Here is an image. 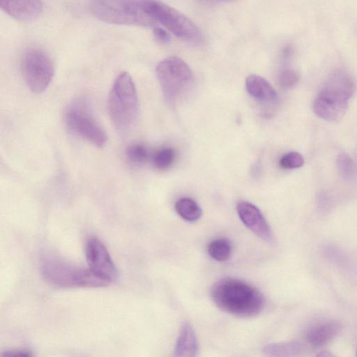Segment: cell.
Wrapping results in <instances>:
<instances>
[{"label":"cell","instance_id":"cell-9","mask_svg":"<svg viewBox=\"0 0 357 357\" xmlns=\"http://www.w3.org/2000/svg\"><path fill=\"white\" fill-rule=\"evenodd\" d=\"M22 73L26 85L34 93L44 91L54 75V65L47 52L39 47H31L22 59Z\"/></svg>","mask_w":357,"mask_h":357},{"label":"cell","instance_id":"cell-20","mask_svg":"<svg viewBox=\"0 0 357 357\" xmlns=\"http://www.w3.org/2000/svg\"><path fill=\"white\" fill-rule=\"evenodd\" d=\"M126 155L130 162L134 165H143L149 158L147 148L142 144H132L128 146Z\"/></svg>","mask_w":357,"mask_h":357},{"label":"cell","instance_id":"cell-15","mask_svg":"<svg viewBox=\"0 0 357 357\" xmlns=\"http://www.w3.org/2000/svg\"><path fill=\"white\" fill-rule=\"evenodd\" d=\"M199 350V343L191 324L185 321L181 328L175 344L174 355L177 357L196 356Z\"/></svg>","mask_w":357,"mask_h":357},{"label":"cell","instance_id":"cell-25","mask_svg":"<svg viewBox=\"0 0 357 357\" xmlns=\"http://www.w3.org/2000/svg\"><path fill=\"white\" fill-rule=\"evenodd\" d=\"M32 356L31 351L27 349L6 350L1 354L3 357H29Z\"/></svg>","mask_w":357,"mask_h":357},{"label":"cell","instance_id":"cell-22","mask_svg":"<svg viewBox=\"0 0 357 357\" xmlns=\"http://www.w3.org/2000/svg\"><path fill=\"white\" fill-rule=\"evenodd\" d=\"M305 163L304 158L298 152L290 151L284 154L280 159L279 165L284 169L301 167Z\"/></svg>","mask_w":357,"mask_h":357},{"label":"cell","instance_id":"cell-3","mask_svg":"<svg viewBox=\"0 0 357 357\" xmlns=\"http://www.w3.org/2000/svg\"><path fill=\"white\" fill-rule=\"evenodd\" d=\"M110 119L119 131L129 130L138 114L137 92L132 77L127 72L121 73L115 79L107 99Z\"/></svg>","mask_w":357,"mask_h":357},{"label":"cell","instance_id":"cell-6","mask_svg":"<svg viewBox=\"0 0 357 357\" xmlns=\"http://www.w3.org/2000/svg\"><path fill=\"white\" fill-rule=\"evenodd\" d=\"M64 121L68 130L88 142L102 147L107 141V135L93 113L86 98L74 99L67 107Z\"/></svg>","mask_w":357,"mask_h":357},{"label":"cell","instance_id":"cell-28","mask_svg":"<svg viewBox=\"0 0 357 357\" xmlns=\"http://www.w3.org/2000/svg\"><path fill=\"white\" fill-rule=\"evenodd\" d=\"M356 356H357V350H356Z\"/></svg>","mask_w":357,"mask_h":357},{"label":"cell","instance_id":"cell-14","mask_svg":"<svg viewBox=\"0 0 357 357\" xmlns=\"http://www.w3.org/2000/svg\"><path fill=\"white\" fill-rule=\"evenodd\" d=\"M342 324L337 321L318 324L307 332L306 339L313 347H321L332 341L340 332Z\"/></svg>","mask_w":357,"mask_h":357},{"label":"cell","instance_id":"cell-21","mask_svg":"<svg viewBox=\"0 0 357 357\" xmlns=\"http://www.w3.org/2000/svg\"><path fill=\"white\" fill-rule=\"evenodd\" d=\"M175 160V151L172 148H162L157 151L153 155V165L158 169L169 168Z\"/></svg>","mask_w":357,"mask_h":357},{"label":"cell","instance_id":"cell-13","mask_svg":"<svg viewBox=\"0 0 357 357\" xmlns=\"http://www.w3.org/2000/svg\"><path fill=\"white\" fill-rule=\"evenodd\" d=\"M245 88L248 93L259 102L273 105L278 101V96L275 89L260 75H248L245 79Z\"/></svg>","mask_w":357,"mask_h":357},{"label":"cell","instance_id":"cell-10","mask_svg":"<svg viewBox=\"0 0 357 357\" xmlns=\"http://www.w3.org/2000/svg\"><path fill=\"white\" fill-rule=\"evenodd\" d=\"M85 255L89 268L100 278L107 282L118 278L116 266L106 246L96 236H90L86 242Z\"/></svg>","mask_w":357,"mask_h":357},{"label":"cell","instance_id":"cell-2","mask_svg":"<svg viewBox=\"0 0 357 357\" xmlns=\"http://www.w3.org/2000/svg\"><path fill=\"white\" fill-rule=\"evenodd\" d=\"M355 86L346 75L331 74L313 102V111L321 119L337 122L345 115Z\"/></svg>","mask_w":357,"mask_h":357},{"label":"cell","instance_id":"cell-16","mask_svg":"<svg viewBox=\"0 0 357 357\" xmlns=\"http://www.w3.org/2000/svg\"><path fill=\"white\" fill-rule=\"evenodd\" d=\"M175 210L182 219L191 222L198 220L202 215V211L199 204L194 199L188 197H183L177 200L175 203Z\"/></svg>","mask_w":357,"mask_h":357},{"label":"cell","instance_id":"cell-12","mask_svg":"<svg viewBox=\"0 0 357 357\" xmlns=\"http://www.w3.org/2000/svg\"><path fill=\"white\" fill-rule=\"evenodd\" d=\"M0 6L10 17L22 22L34 20L43 9L40 0H0Z\"/></svg>","mask_w":357,"mask_h":357},{"label":"cell","instance_id":"cell-8","mask_svg":"<svg viewBox=\"0 0 357 357\" xmlns=\"http://www.w3.org/2000/svg\"><path fill=\"white\" fill-rule=\"evenodd\" d=\"M147 13L179 38L198 43L202 39L198 26L188 17L174 8L157 0H142Z\"/></svg>","mask_w":357,"mask_h":357},{"label":"cell","instance_id":"cell-7","mask_svg":"<svg viewBox=\"0 0 357 357\" xmlns=\"http://www.w3.org/2000/svg\"><path fill=\"white\" fill-rule=\"evenodd\" d=\"M155 74L166 101L175 105L190 89L193 74L189 66L178 56H169L157 66Z\"/></svg>","mask_w":357,"mask_h":357},{"label":"cell","instance_id":"cell-18","mask_svg":"<svg viewBox=\"0 0 357 357\" xmlns=\"http://www.w3.org/2000/svg\"><path fill=\"white\" fill-rule=\"evenodd\" d=\"M208 253L218 261H225L231 255L232 247L230 241L225 238H216L208 245Z\"/></svg>","mask_w":357,"mask_h":357},{"label":"cell","instance_id":"cell-11","mask_svg":"<svg viewBox=\"0 0 357 357\" xmlns=\"http://www.w3.org/2000/svg\"><path fill=\"white\" fill-rule=\"evenodd\" d=\"M236 211L247 228L264 241L271 242L273 240L271 227L257 206L248 202H240Z\"/></svg>","mask_w":357,"mask_h":357},{"label":"cell","instance_id":"cell-17","mask_svg":"<svg viewBox=\"0 0 357 357\" xmlns=\"http://www.w3.org/2000/svg\"><path fill=\"white\" fill-rule=\"evenodd\" d=\"M303 351V346L298 342L275 343L266 345L264 352L268 356H297Z\"/></svg>","mask_w":357,"mask_h":357},{"label":"cell","instance_id":"cell-23","mask_svg":"<svg viewBox=\"0 0 357 357\" xmlns=\"http://www.w3.org/2000/svg\"><path fill=\"white\" fill-rule=\"evenodd\" d=\"M299 81L298 73L294 69L284 68L279 75V83L284 89L295 86Z\"/></svg>","mask_w":357,"mask_h":357},{"label":"cell","instance_id":"cell-5","mask_svg":"<svg viewBox=\"0 0 357 357\" xmlns=\"http://www.w3.org/2000/svg\"><path fill=\"white\" fill-rule=\"evenodd\" d=\"M40 271L48 283L59 287H102L109 284L89 268L79 267L53 255L43 259Z\"/></svg>","mask_w":357,"mask_h":357},{"label":"cell","instance_id":"cell-24","mask_svg":"<svg viewBox=\"0 0 357 357\" xmlns=\"http://www.w3.org/2000/svg\"><path fill=\"white\" fill-rule=\"evenodd\" d=\"M153 34L154 38L160 43L166 44L170 41V35L165 29L161 27H154Z\"/></svg>","mask_w":357,"mask_h":357},{"label":"cell","instance_id":"cell-1","mask_svg":"<svg viewBox=\"0 0 357 357\" xmlns=\"http://www.w3.org/2000/svg\"><path fill=\"white\" fill-rule=\"evenodd\" d=\"M211 296L217 307L239 317H251L264 308L265 300L259 290L241 280L226 278L216 282Z\"/></svg>","mask_w":357,"mask_h":357},{"label":"cell","instance_id":"cell-4","mask_svg":"<svg viewBox=\"0 0 357 357\" xmlns=\"http://www.w3.org/2000/svg\"><path fill=\"white\" fill-rule=\"evenodd\" d=\"M89 9L97 19L110 24L148 27L156 22L142 0H90Z\"/></svg>","mask_w":357,"mask_h":357},{"label":"cell","instance_id":"cell-19","mask_svg":"<svg viewBox=\"0 0 357 357\" xmlns=\"http://www.w3.org/2000/svg\"><path fill=\"white\" fill-rule=\"evenodd\" d=\"M337 171L342 178L351 181L357 176V165L347 153H340L336 159Z\"/></svg>","mask_w":357,"mask_h":357},{"label":"cell","instance_id":"cell-27","mask_svg":"<svg viewBox=\"0 0 357 357\" xmlns=\"http://www.w3.org/2000/svg\"><path fill=\"white\" fill-rule=\"evenodd\" d=\"M222 1H233V0H222Z\"/></svg>","mask_w":357,"mask_h":357},{"label":"cell","instance_id":"cell-26","mask_svg":"<svg viewBox=\"0 0 357 357\" xmlns=\"http://www.w3.org/2000/svg\"><path fill=\"white\" fill-rule=\"evenodd\" d=\"M317 356L326 357L333 356V355L328 351H321L320 354H317Z\"/></svg>","mask_w":357,"mask_h":357}]
</instances>
